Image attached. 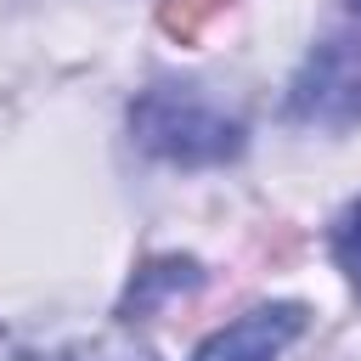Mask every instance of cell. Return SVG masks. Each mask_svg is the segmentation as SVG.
Masks as SVG:
<instances>
[{"instance_id":"obj_1","label":"cell","mask_w":361,"mask_h":361,"mask_svg":"<svg viewBox=\"0 0 361 361\" xmlns=\"http://www.w3.org/2000/svg\"><path fill=\"white\" fill-rule=\"evenodd\" d=\"M130 135L141 152L180 164V169H203V164H226L243 152V118L226 113L220 102H209L197 85H152L135 96L130 107Z\"/></svg>"},{"instance_id":"obj_2","label":"cell","mask_w":361,"mask_h":361,"mask_svg":"<svg viewBox=\"0 0 361 361\" xmlns=\"http://www.w3.org/2000/svg\"><path fill=\"white\" fill-rule=\"evenodd\" d=\"M288 113L305 124H355L361 118V34H333L310 51L305 73L293 79Z\"/></svg>"},{"instance_id":"obj_7","label":"cell","mask_w":361,"mask_h":361,"mask_svg":"<svg viewBox=\"0 0 361 361\" xmlns=\"http://www.w3.org/2000/svg\"><path fill=\"white\" fill-rule=\"evenodd\" d=\"M220 6H226V0H164V11H158V17H164V28H169L175 39H192V34H197Z\"/></svg>"},{"instance_id":"obj_3","label":"cell","mask_w":361,"mask_h":361,"mask_svg":"<svg viewBox=\"0 0 361 361\" xmlns=\"http://www.w3.org/2000/svg\"><path fill=\"white\" fill-rule=\"evenodd\" d=\"M305 333V305H254L197 344L192 361H276Z\"/></svg>"},{"instance_id":"obj_6","label":"cell","mask_w":361,"mask_h":361,"mask_svg":"<svg viewBox=\"0 0 361 361\" xmlns=\"http://www.w3.org/2000/svg\"><path fill=\"white\" fill-rule=\"evenodd\" d=\"M333 259H338V271L361 288V203H350V209L338 214V226H333Z\"/></svg>"},{"instance_id":"obj_8","label":"cell","mask_w":361,"mask_h":361,"mask_svg":"<svg viewBox=\"0 0 361 361\" xmlns=\"http://www.w3.org/2000/svg\"><path fill=\"white\" fill-rule=\"evenodd\" d=\"M344 6H350V11H355V17H361V0H344Z\"/></svg>"},{"instance_id":"obj_5","label":"cell","mask_w":361,"mask_h":361,"mask_svg":"<svg viewBox=\"0 0 361 361\" xmlns=\"http://www.w3.org/2000/svg\"><path fill=\"white\" fill-rule=\"evenodd\" d=\"M45 361H158V355L135 333H96V338H79V344H68Z\"/></svg>"},{"instance_id":"obj_4","label":"cell","mask_w":361,"mask_h":361,"mask_svg":"<svg viewBox=\"0 0 361 361\" xmlns=\"http://www.w3.org/2000/svg\"><path fill=\"white\" fill-rule=\"evenodd\" d=\"M203 282V271H197V259H152L135 282H130V293H124V316L135 322V316H147L158 299H169V293H186V288H197Z\"/></svg>"}]
</instances>
